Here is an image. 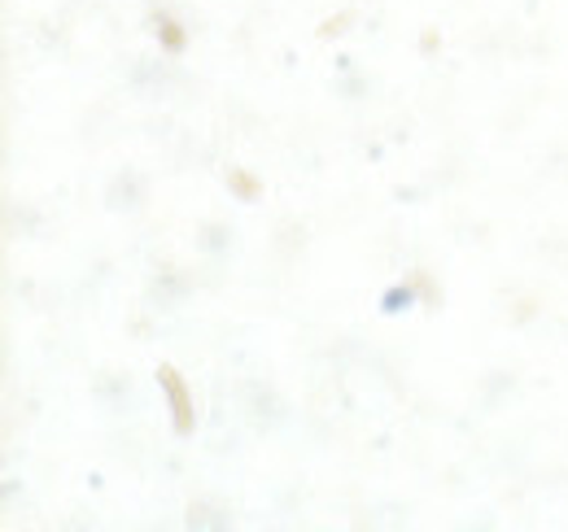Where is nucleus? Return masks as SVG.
<instances>
[]
</instances>
